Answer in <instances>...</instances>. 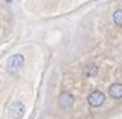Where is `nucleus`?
<instances>
[{
	"label": "nucleus",
	"mask_w": 122,
	"mask_h": 119,
	"mask_svg": "<svg viewBox=\"0 0 122 119\" xmlns=\"http://www.w3.org/2000/svg\"><path fill=\"white\" fill-rule=\"evenodd\" d=\"M23 65H24V56L23 54H14L9 57L8 60V65H6V69L9 74H17L18 71L23 68Z\"/></svg>",
	"instance_id": "1"
},
{
	"label": "nucleus",
	"mask_w": 122,
	"mask_h": 119,
	"mask_svg": "<svg viewBox=\"0 0 122 119\" xmlns=\"http://www.w3.org/2000/svg\"><path fill=\"white\" fill-rule=\"evenodd\" d=\"M24 113H26V107H24V104L20 103V101L12 103L11 107H9V116L12 119H21L24 116Z\"/></svg>",
	"instance_id": "2"
},
{
	"label": "nucleus",
	"mask_w": 122,
	"mask_h": 119,
	"mask_svg": "<svg viewBox=\"0 0 122 119\" xmlns=\"http://www.w3.org/2000/svg\"><path fill=\"white\" fill-rule=\"evenodd\" d=\"M104 101H106V95L102 93L101 90H93L87 97V103L91 104L92 107H100V106H102Z\"/></svg>",
	"instance_id": "3"
},
{
	"label": "nucleus",
	"mask_w": 122,
	"mask_h": 119,
	"mask_svg": "<svg viewBox=\"0 0 122 119\" xmlns=\"http://www.w3.org/2000/svg\"><path fill=\"white\" fill-rule=\"evenodd\" d=\"M59 104H60V107H63V109H71L72 104H74V97H72V93H69V92H62V93L59 95Z\"/></svg>",
	"instance_id": "4"
},
{
	"label": "nucleus",
	"mask_w": 122,
	"mask_h": 119,
	"mask_svg": "<svg viewBox=\"0 0 122 119\" xmlns=\"http://www.w3.org/2000/svg\"><path fill=\"white\" fill-rule=\"evenodd\" d=\"M109 95L115 99L122 98V83H113L109 88Z\"/></svg>",
	"instance_id": "5"
},
{
	"label": "nucleus",
	"mask_w": 122,
	"mask_h": 119,
	"mask_svg": "<svg viewBox=\"0 0 122 119\" xmlns=\"http://www.w3.org/2000/svg\"><path fill=\"white\" fill-rule=\"evenodd\" d=\"M83 74L87 75V77H93V75L98 74V68H97L95 65H86V66H84V69H83Z\"/></svg>",
	"instance_id": "6"
},
{
	"label": "nucleus",
	"mask_w": 122,
	"mask_h": 119,
	"mask_svg": "<svg viewBox=\"0 0 122 119\" xmlns=\"http://www.w3.org/2000/svg\"><path fill=\"white\" fill-rule=\"evenodd\" d=\"M113 21H115V24L122 26V9H118V11L113 12Z\"/></svg>",
	"instance_id": "7"
},
{
	"label": "nucleus",
	"mask_w": 122,
	"mask_h": 119,
	"mask_svg": "<svg viewBox=\"0 0 122 119\" xmlns=\"http://www.w3.org/2000/svg\"><path fill=\"white\" fill-rule=\"evenodd\" d=\"M6 2H8V3H11V2H12V0H6Z\"/></svg>",
	"instance_id": "8"
}]
</instances>
